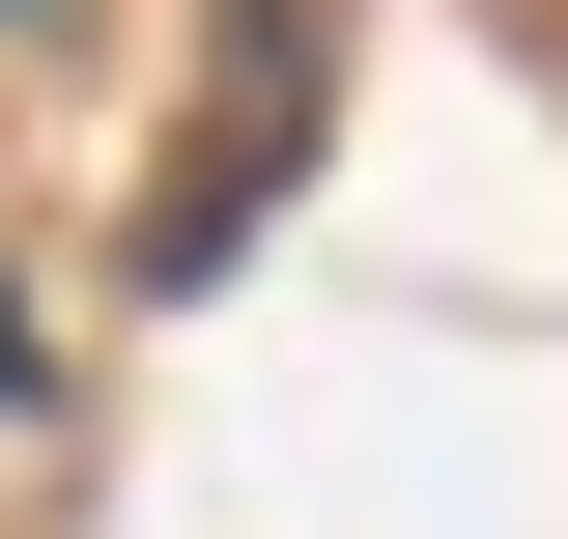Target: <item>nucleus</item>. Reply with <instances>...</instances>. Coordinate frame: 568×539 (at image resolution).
Here are the masks:
<instances>
[{
	"instance_id": "f257e3e1",
	"label": "nucleus",
	"mask_w": 568,
	"mask_h": 539,
	"mask_svg": "<svg viewBox=\"0 0 568 539\" xmlns=\"http://www.w3.org/2000/svg\"><path fill=\"white\" fill-rule=\"evenodd\" d=\"M0 369H29V284H0Z\"/></svg>"
}]
</instances>
